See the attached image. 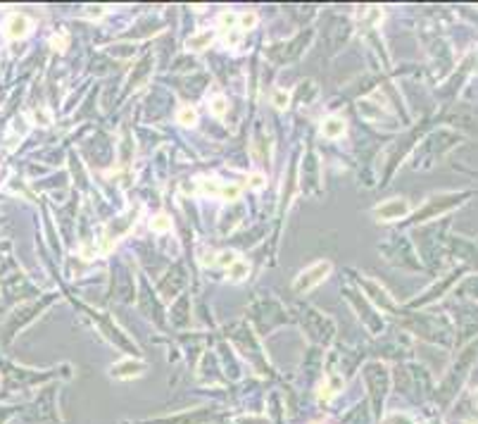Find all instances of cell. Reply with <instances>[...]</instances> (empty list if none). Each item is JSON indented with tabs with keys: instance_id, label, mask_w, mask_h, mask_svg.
<instances>
[{
	"instance_id": "cell-1",
	"label": "cell",
	"mask_w": 478,
	"mask_h": 424,
	"mask_svg": "<svg viewBox=\"0 0 478 424\" xmlns=\"http://www.w3.org/2000/svg\"><path fill=\"white\" fill-rule=\"evenodd\" d=\"M331 270H333V264L328 262V260H319V262L309 264L307 270H302L298 277H295V281H293V291L295 293L312 291L314 286H319L328 274H331Z\"/></svg>"
},
{
	"instance_id": "cell-2",
	"label": "cell",
	"mask_w": 478,
	"mask_h": 424,
	"mask_svg": "<svg viewBox=\"0 0 478 424\" xmlns=\"http://www.w3.org/2000/svg\"><path fill=\"white\" fill-rule=\"evenodd\" d=\"M374 215L378 217V222H393V219H400V217L409 215V203L395 198V200H386L381 205H376Z\"/></svg>"
},
{
	"instance_id": "cell-3",
	"label": "cell",
	"mask_w": 478,
	"mask_h": 424,
	"mask_svg": "<svg viewBox=\"0 0 478 424\" xmlns=\"http://www.w3.org/2000/svg\"><path fill=\"white\" fill-rule=\"evenodd\" d=\"M3 31H5V36L7 38H24V36L31 31V19H29L27 14H21V12H14V14H10L5 19V27H3Z\"/></svg>"
},
{
	"instance_id": "cell-4",
	"label": "cell",
	"mask_w": 478,
	"mask_h": 424,
	"mask_svg": "<svg viewBox=\"0 0 478 424\" xmlns=\"http://www.w3.org/2000/svg\"><path fill=\"white\" fill-rule=\"evenodd\" d=\"M143 369H146V365H143L140 360L126 358V360L117 362V365H112L110 374L114 376V379H133V376H140V374H143Z\"/></svg>"
},
{
	"instance_id": "cell-5",
	"label": "cell",
	"mask_w": 478,
	"mask_h": 424,
	"mask_svg": "<svg viewBox=\"0 0 478 424\" xmlns=\"http://www.w3.org/2000/svg\"><path fill=\"white\" fill-rule=\"evenodd\" d=\"M347 131V124L345 119L338 117V115H331V117H326L324 122H321V136L328 141H336V139H343Z\"/></svg>"
},
{
	"instance_id": "cell-6",
	"label": "cell",
	"mask_w": 478,
	"mask_h": 424,
	"mask_svg": "<svg viewBox=\"0 0 478 424\" xmlns=\"http://www.w3.org/2000/svg\"><path fill=\"white\" fill-rule=\"evenodd\" d=\"M343 376L340 374H328L326 376V382L319 386V400H324V403H328L333 396H338L340 391H343Z\"/></svg>"
},
{
	"instance_id": "cell-7",
	"label": "cell",
	"mask_w": 478,
	"mask_h": 424,
	"mask_svg": "<svg viewBox=\"0 0 478 424\" xmlns=\"http://www.w3.org/2000/svg\"><path fill=\"white\" fill-rule=\"evenodd\" d=\"M214 43V31L212 29H202V31H195L193 36H188L186 48L188 50H205Z\"/></svg>"
},
{
	"instance_id": "cell-8",
	"label": "cell",
	"mask_w": 478,
	"mask_h": 424,
	"mask_svg": "<svg viewBox=\"0 0 478 424\" xmlns=\"http://www.w3.org/2000/svg\"><path fill=\"white\" fill-rule=\"evenodd\" d=\"M226 272H229V279H231V281H233V284H238V281H243V279L250 274V264H248V260H241V257H238L236 262L231 264Z\"/></svg>"
},
{
	"instance_id": "cell-9",
	"label": "cell",
	"mask_w": 478,
	"mask_h": 424,
	"mask_svg": "<svg viewBox=\"0 0 478 424\" xmlns=\"http://www.w3.org/2000/svg\"><path fill=\"white\" fill-rule=\"evenodd\" d=\"M209 112H212L214 117H219V119L226 117V115H229V100H226V96L219 93V96L212 98V100H209Z\"/></svg>"
},
{
	"instance_id": "cell-10",
	"label": "cell",
	"mask_w": 478,
	"mask_h": 424,
	"mask_svg": "<svg viewBox=\"0 0 478 424\" xmlns=\"http://www.w3.org/2000/svg\"><path fill=\"white\" fill-rule=\"evenodd\" d=\"M176 122L183 124V126H193L195 122H198V112H195V107H190V105L179 107V112H176Z\"/></svg>"
},
{
	"instance_id": "cell-11",
	"label": "cell",
	"mask_w": 478,
	"mask_h": 424,
	"mask_svg": "<svg viewBox=\"0 0 478 424\" xmlns=\"http://www.w3.org/2000/svg\"><path fill=\"white\" fill-rule=\"evenodd\" d=\"M241 193H243V188L238 186V184H226V181H224L222 193H219V200L233 203V200H238V198H241Z\"/></svg>"
},
{
	"instance_id": "cell-12",
	"label": "cell",
	"mask_w": 478,
	"mask_h": 424,
	"mask_svg": "<svg viewBox=\"0 0 478 424\" xmlns=\"http://www.w3.org/2000/svg\"><path fill=\"white\" fill-rule=\"evenodd\" d=\"M150 229H153L155 234H164V231L172 229V219H169L164 212H159V215H155L153 219H150Z\"/></svg>"
},
{
	"instance_id": "cell-13",
	"label": "cell",
	"mask_w": 478,
	"mask_h": 424,
	"mask_svg": "<svg viewBox=\"0 0 478 424\" xmlns=\"http://www.w3.org/2000/svg\"><path fill=\"white\" fill-rule=\"evenodd\" d=\"M288 103H291V93H288L285 88H276L274 93H271V105H274L276 110H285Z\"/></svg>"
},
{
	"instance_id": "cell-14",
	"label": "cell",
	"mask_w": 478,
	"mask_h": 424,
	"mask_svg": "<svg viewBox=\"0 0 478 424\" xmlns=\"http://www.w3.org/2000/svg\"><path fill=\"white\" fill-rule=\"evenodd\" d=\"M236 260H238V253H233V251H222V253H217V255H214V264H219V267H226V270H229Z\"/></svg>"
},
{
	"instance_id": "cell-15",
	"label": "cell",
	"mask_w": 478,
	"mask_h": 424,
	"mask_svg": "<svg viewBox=\"0 0 478 424\" xmlns=\"http://www.w3.org/2000/svg\"><path fill=\"white\" fill-rule=\"evenodd\" d=\"M257 27V14L255 12H243L238 14V31H248Z\"/></svg>"
},
{
	"instance_id": "cell-16",
	"label": "cell",
	"mask_w": 478,
	"mask_h": 424,
	"mask_svg": "<svg viewBox=\"0 0 478 424\" xmlns=\"http://www.w3.org/2000/svg\"><path fill=\"white\" fill-rule=\"evenodd\" d=\"M219 24H222L226 31H238V14L222 12V14H219Z\"/></svg>"
},
{
	"instance_id": "cell-17",
	"label": "cell",
	"mask_w": 478,
	"mask_h": 424,
	"mask_svg": "<svg viewBox=\"0 0 478 424\" xmlns=\"http://www.w3.org/2000/svg\"><path fill=\"white\" fill-rule=\"evenodd\" d=\"M248 186H250V188H255V191H262V188L267 186V176H264L262 172L248 174Z\"/></svg>"
},
{
	"instance_id": "cell-18",
	"label": "cell",
	"mask_w": 478,
	"mask_h": 424,
	"mask_svg": "<svg viewBox=\"0 0 478 424\" xmlns=\"http://www.w3.org/2000/svg\"><path fill=\"white\" fill-rule=\"evenodd\" d=\"M383 424H412V419L407 415H390V417L383 419Z\"/></svg>"
},
{
	"instance_id": "cell-19",
	"label": "cell",
	"mask_w": 478,
	"mask_h": 424,
	"mask_svg": "<svg viewBox=\"0 0 478 424\" xmlns=\"http://www.w3.org/2000/svg\"><path fill=\"white\" fill-rule=\"evenodd\" d=\"M50 43H53V48H55V50H60V53H62V50L67 48V36H64V34L53 36V41H50Z\"/></svg>"
},
{
	"instance_id": "cell-20",
	"label": "cell",
	"mask_w": 478,
	"mask_h": 424,
	"mask_svg": "<svg viewBox=\"0 0 478 424\" xmlns=\"http://www.w3.org/2000/svg\"><path fill=\"white\" fill-rule=\"evenodd\" d=\"M236 424H269V422L264 417H252V415H250V417H238Z\"/></svg>"
},
{
	"instance_id": "cell-21",
	"label": "cell",
	"mask_w": 478,
	"mask_h": 424,
	"mask_svg": "<svg viewBox=\"0 0 478 424\" xmlns=\"http://www.w3.org/2000/svg\"><path fill=\"white\" fill-rule=\"evenodd\" d=\"M476 403H478V391H476Z\"/></svg>"
},
{
	"instance_id": "cell-22",
	"label": "cell",
	"mask_w": 478,
	"mask_h": 424,
	"mask_svg": "<svg viewBox=\"0 0 478 424\" xmlns=\"http://www.w3.org/2000/svg\"><path fill=\"white\" fill-rule=\"evenodd\" d=\"M471 424H478V422H471Z\"/></svg>"
}]
</instances>
